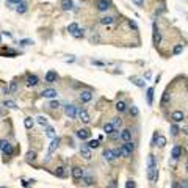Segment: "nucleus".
Here are the masks:
<instances>
[{"mask_svg": "<svg viewBox=\"0 0 188 188\" xmlns=\"http://www.w3.org/2000/svg\"><path fill=\"white\" fill-rule=\"evenodd\" d=\"M146 166H147V179L151 184H155L157 179H158V165H157V158L154 154H149L147 155V162H146Z\"/></svg>", "mask_w": 188, "mask_h": 188, "instance_id": "1", "label": "nucleus"}, {"mask_svg": "<svg viewBox=\"0 0 188 188\" xmlns=\"http://www.w3.org/2000/svg\"><path fill=\"white\" fill-rule=\"evenodd\" d=\"M152 41H154V46H158V44L162 42V33H160L155 22L152 24Z\"/></svg>", "mask_w": 188, "mask_h": 188, "instance_id": "2", "label": "nucleus"}, {"mask_svg": "<svg viewBox=\"0 0 188 188\" xmlns=\"http://www.w3.org/2000/svg\"><path fill=\"white\" fill-rule=\"evenodd\" d=\"M85 168H82V166H74L72 169H71V176H72V179L74 180H80V179H83V176H85Z\"/></svg>", "mask_w": 188, "mask_h": 188, "instance_id": "3", "label": "nucleus"}, {"mask_svg": "<svg viewBox=\"0 0 188 188\" xmlns=\"http://www.w3.org/2000/svg\"><path fill=\"white\" fill-rule=\"evenodd\" d=\"M182 154H184V147H182L180 144H176L173 149H171V160L177 162V160L182 157Z\"/></svg>", "mask_w": 188, "mask_h": 188, "instance_id": "4", "label": "nucleus"}, {"mask_svg": "<svg viewBox=\"0 0 188 188\" xmlns=\"http://www.w3.org/2000/svg\"><path fill=\"white\" fill-rule=\"evenodd\" d=\"M64 113L68 114L71 119H74L79 116V108H77L75 105H64Z\"/></svg>", "mask_w": 188, "mask_h": 188, "instance_id": "5", "label": "nucleus"}, {"mask_svg": "<svg viewBox=\"0 0 188 188\" xmlns=\"http://www.w3.org/2000/svg\"><path fill=\"white\" fill-rule=\"evenodd\" d=\"M96 7L101 13H105V11H108L110 8H111V2H110V0H97Z\"/></svg>", "mask_w": 188, "mask_h": 188, "instance_id": "6", "label": "nucleus"}, {"mask_svg": "<svg viewBox=\"0 0 188 188\" xmlns=\"http://www.w3.org/2000/svg\"><path fill=\"white\" fill-rule=\"evenodd\" d=\"M171 119H173L174 124H179L185 119V113L182 111V110H176V111H173V114H171Z\"/></svg>", "mask_w": 188, "mask_h": 188, "instance_id": "7", "label": "nucleus"}, {"mask_svg": "<svg viewBox=\"0 0 188 188\" xmlns=\"http://www.w3.org/2000/svg\"><path fill=\"white\" fill-rule=\"evenodd\" d=\"M119 140L122 141V143H130V141H132V130H130V129H124V130H121V133H119Z\"/></svg>", "mask_w": 188, "mask_h": 188, "instance_id": "8", "label": "nucleus"}, {"mask_svg": "<svg viewBox=\"0 0 188 188\" xmlns=\"http://www.w3.org/2000/svg\"><path fill=\"white\" fill-rule=\"evenodd\" d=\"M122 146V149H124V157H130L132 154H133V151H135V144L133 143H124V144H121Z\"/></svg>", "mask_w": 188, "mask_h": 188, "instance_id": "9", "label": "nucleus"}, {"mask_svg": "<svg viewBox=\"0 0 188 188\" xmlns=\"http://www.w3.org/2000/svg\"><path fill=\"white\" fill-rule=\"evenodd\" d=\"M41 96L46 97V99H55L58 96V93H57V90H53V88H46V90H42Z\"/></svg>", "mask_w": 188, "mask_h": 188, "instance_id": "10", "label": "nucleus"}, {"mask_svg": "<svg viewBox=\"0 0 188 188\" xmlns=\"http://www.w3.org/2000/svg\"><path fill=\"white\" fill-rule=\"evenodd\" d=\"M58 79V74L55 72V71H47L46 75H44V80L47 82V83H55Z\"/></svg>", "mask_w": 188, "mask_h": 188, "instance_id": "11", "label": "nucleus"}, {"mask_svg": "<svg viewBox=\"0 0 188 188\" xmlns=\"http://www.w3.org/2000/svg\"><path fill=\"white\" fill-rule=\"evenodd\" d=\"M93 99V91L91 90H83V91H80V101L86 103V102H90Z\"/></svg>", "mask_w": 188, "mask_h": 188, "instance_id": "12", "label": "nucleus"}, {"mask_svg": "<svg viewBox=\"0 0 188 188\" xmlns=\"http://www.w3.org/2000/svg\"><path fill=\"white\" fill-rule=\"evenodd\" d=\"M60 141H61V140H60L58 136H55L53 140L50 141V146H49V151H47V154H49V155H52V154H53L55 151H57V149H58V146H60Z\"/></svg>", "mask_w": 188, "mask_h": 188, "instance_id": "13", "label": "nucleus"}, {"mask_svg": "<svg viewBox=\"0 0 188 188\" xmlns=\"http://www.w3.org/2000/svg\"><path fill=\"white\" fill-rule=\"evenodd\" d=\"M90 136H91V132L88 130V129H80V130H77V138H80L82 141L90 140Z\"/></svg>", "mask_w": 188, "mask_h": 188, "instance_id": "14", "label": "nucleus"}, {"mask_svg": "<svg viewBox=\"0 0 188 188\" xmlns=\"http://www.w3.org/2000/svg\"><path fill=\"white\" fill-rule=\"evenodd\" d=\"M25 82H27V86H36L39 83V79H38V75H35V74H28Z\"/></svg>", "mask_w": 188, "mask_h": 188, "instance_id": "15", "label": "nucleus"}, {"mask_svg": "<svg viewBox=\"0 0 188 188\" xmlns=\"http://www.w3.org/2000/svg\"><path fill=\"white\" fill-rule=\"evenodd\" d=\"M116 132H118V130L114 129V125H113L111 122H105V124H103V133H105V135L111 136L113 133H116Z\"/></svg>", "mask_w": 188, "mask_h": 188, "instance_id": "16", "label": "nucleus"}, {"mask_svg": "<svg viewBox=\"0 0 188 188\" xmlns=\"http://www.w3.org/2000/svg\"><path fill=\"white\" fill-rule=\"evenodd\" d=\"M103 158H105V162H108V163L114 162V160H116V157H114L113 149H105V151H103Z\"/></svg>", "mask_w": 188, "mask_h": 188, "instance_id": "17", "label": "nucleus"}, {"mask_svg": "<svg viewBox=\"0 0 188 188\" xmlns=\"http://www.w3.org/2000/svg\"><path fill=\"white\" fill-rule=\"evenodd\" d=\"M80 155L83 157L85 160H91V149L88 147L86 144H83L80 147Z\"/></svg>", "mask_w": 188, "mask_h": 188, "instance_id": "18", "label": "nucleus"}, {"mask_svg": "<svg viewBox=\"0 0 188 188\" xmlns=\"http://www.w3.org/2000/svg\"><path fill=\"white\" fill-rule=\"evenodd\" d=\"M55 176L60 179H66L68 177V169H66L64 166H58L57 169H55Z\"/></svg>", "mask_w": 188, "mask_h": 188, "instance_id": "19", "label": "nucleus"}, {"mask_svg": "<svg viewBox=\"0 0 188 188\" xmlns=\"http://www.w3.org/2000/svg\"><path fill=\"white\" fill-rule=\"evenodd\" d=\"M82 182H83V185L91 187V185H94L96 179H94V176H93V174H85V176H83V179H82Z\"/></svg>", "mask_w": 188, "mask_h": 188, "instance_id": "20", "label": "nucleus"}, {"mask_svg": "<svg viewBox=\"0 0 188 188\" xmlns=\"http://www.w3.org/2000/svg\"><path fill=\"white\" fill-rule=\"evenodd\" d=\"M130 82H132L133 85L140 86V88H144V85H146L144 79H141V77H135V75H132V77H130Z\"/></svg>", "mask_w": 188, "mask_h": 188, "instance_id": "21", "label": "nucleus"}, {"mask_svg": "<svg viewBox=\"0 0 188 188\" xmlns=\"http://www.w3.org/2000/svg\"><path fill=\"white\" fill-rule=\"evenodd\" d=\"M36 158H38L36 151H28V152H27V155H25V160H27L28 163H35Z\"/></svg>", "mask_w": 188, "mask_h": 188, "instance_id": "22", "label": "nucleus"}, {"mask_svg": "<svg viewBox=\"0 0 188 188\" xmlns=\"http://www.w3.org/2000/svg\"><path fill=\"white\" fill-rule=\"evenodd\" d=\"M154 93H155V90L151 86V88H147V91H146V101L149 105H152L154 103Z\"/></svg>", "mask_w": 188, "mask_h": 188, "instance_id": "23", "label": "nucleus"}, {"mask_svg": "<svg viewBox=\"0 0 188 188\" xmlns=\"http://www.w3.org/2000/svg\"><path fill=\"white\" fill-rule=\"evenodd\" d=\"M99 22H101L102 25H111L114 22V17L113 16H102V17L99 19Z\"/></svg>", "mask_w": 188, "mask_h": 188, "instance_id": "24", "label": "nucleus"}, {"mask_svg": "<svg viewBox=\"0 0 188 188\" xmlns=\"http://www.w3.org/2000/svg\"><path fill=\"white\" fill-rule=\"evenodd\" d=\"M169 101H171V93H169V90H166V91L163 93V96H162V101H160V105H162V107H165V105H166Z\"/></svg>", "mask_w": 188, "mask_h": 188, "instance_id": "25", "label": "nucleus"}, {"mask_svg": "<svg viewBox=\"0 0 188 188\" xmlns=\"http://www.w3.org/2000/svg\"><path fill=\"white\" fill-rule=\"evenodd\" d=\"M79 118H80L82 122H85V124L90 122V114H88L85 110H80V108H79Z\"/></svg>", "mask_w": 188, "mask_h": 188, "instance_id": "26", "label": "nucleus"}, {"mask_svg": "<svg viewBox=\"0 0 188 188\" xmlns=\"http://www.w3.org/2000/svg\"><path fill=\"white\" fill-rule=\"evenodd\" d=\"M61 8L64 11H71L74 8V2L72 0H61Z\"/></svg>", "mask_w": 188, "mask_h": 188, "instance_id": "27", "label": "nucleus"}, {"mask_svg": "<svg viewBox=\"0 0 188 188\" xmlns=\"http://www.w3.org/2000/svg\"><path fill=\"white\" fill-rule=\"evenodd\" d=\"M114 108H116V111L124 113L125 110H127V105H125V102H124V101H118V102H116V105H114Z\"/></svg>", "mask_w": 188, "mask_h": 188, "instance_id": "28", "label": "nucleus"}, {"mask_svg": "<svg viewBox=\"0 0 188 188\" xmlns=\"http://www.w3.org/2000/svg\"><path fill=\"white\" fill-rule=\"evenodd\" d=\"M27 9H28V5H27L25 2H20L19 5H16V11H17L19 14H24Z\"/></svg>", "mask_w": 188, "mask_h": 188, "instance_id": "29", "label": "nucleus"}, {"mask_svg": "<svg viewBox=\"0 0 188 188\" xmlns=\"http://www.w3.org/2000/svg\"><path fill=\"white\" fill-rule=\"evenodd\" d=\"M180 133V127L177 125V124H171V135H173V136H177Z\"/></svg>", "mask_w": 188, "mask_h": 188, "instance_id": "30", "label": "nucleus"}, {"mask_svg": "<svg viewBox=\"0 0 188 188\" xmlns=\"http://www.w3.org/2000/svg\"><path fill=\"white\" fill-rule=\"evenodd\" d=\"M111 124L114 125V129H116V130H119L121 127H122V119H121V118H113Z\"/></svg>", "mask_w": 188, "mask_h": 188, "instance_id": "31", "label": "nucleus"}, {"mask_svg": "<svg viewBox=\"0 0 188 188\" xmlns=\"http://www.w3.org/2000/svg\"><path fill=\"white\" fill-rule=\"evenodd\" d=\"M24 125H25V129H31V127L35 125V119L33 118H25L24 119Z\"/></svg>", "mask_w": 188, "mask_h": 188, "instance_id": "32", "label": "nucleus"}, {"mask_svg": "<svg viewBox=\"0 0 188 188\" xmlns=\"http://www.w3.org/2000/svg\"><path fill=\"white\" fill-rule=\"evenodd\" d=\"M99 144H101V141H99V140H90L86 143V146L90 149H96V147H99Z\"/></svg>", "mask_w": 188, "mask_h": 188, "instance_id": "33", "label": "nucleus"}, {"mask_svg": "<svg viewBox=\"0 0 188 188\" xmlns=\"http://www.w3.org/2000/svg\"><path fill=\"white\" fill-rule=\"evenodd\" d=\"M9 146H11V144H9L8 140H0V151H2V152H5Z\"/></svg>", "mask_w": 188, "mask_h": 188, "instance_id": "34", "label": "nucleus"}, {"mask_svg": "<svg viewBox=\"0 0 188 188\" xmlns=\"http://www.w3.org/2000/svg\"><path fill=\"white\" fill-rule=\"evenodd\" d=\"M36 122L39 124V125H42V127H47V118H46V116H38Z\"/></svg>", "mask_w": 188, "mask_h": 188, "instance_id": "35", "label": "nucleus"}, {"mask_svg": "<svg viewBox=\"0 0 188 188\" xmlns=\"http://www.w3.org/2000/svg\"><path fill=\"white\" fill-rule=\"evenodd\" d=\"M157 146H158V147H165V146H166V138H165L163 135H160V136H158Z\"/></svg>", "mask_w": 188, "mask_h": 188, "instance_id": "36", "label": "nucleus"}, {"mask_svg": "<svg viewBox=\"0 0 188 188\" xmlns=\"http://www.w3.org/2000/svg\"><path fill=\"white\" fill-rule=\"evenodd\" d=\"M46 136L52 138V140L55 138V129H53V127H49V125H47V129H46Z\"/></svg>", "mask_w": 188, "mask_h": 188, "instance_id": "37", "label": "nucleus"}, {"mask_svg": "<svg viewBox=\"0 0 188 188\" xmlns=\"http://www.w3.org/2000/svg\"><path fill=\"white\" fill-rule=\"evenodd\" d=\"M72 36L75 38V39H80V38H83V36H85V28H79Z\"/></svg>", "mask_w": 188, "mask_h": 188, "instance_id": "38", "label": "nucleus"}, {"mask_svg": "<svg viewBox=\"0 0 188 188\" xmlns=\"http://www.w3.org/2000/svg\"><path fill=\"white\" fill-rule=\"evenodd\" d=\"M79 30V25L75 24V22H72V24H69V27H68V31L71 33V35H74V33Z\"/></svg>", "mask_w": 188, "mask_h": 188, "instance_id": "39", "label": "nucleus"}, {"mask_svg": "<svg viewBox=\"0 0 188 188\" xmlns=\"http://www.w3.org/2000/svg\"><path fill=\"white\" fill-rule=\"evenodd\" d=\"M3 107H8V108L16 110V108H17V105H16L14 101H5V102H3Z\"/></svg>", "mask_w": 188, "mask_h": 188, "instance_id": "40", "label": "nucleus"}, {"mask_svg": "<svg viewBox=\"0 0 188 188\" xmlns=\"http://www.w3.org/2000/svg\"><path fill=\"white\" fill-rule=\"evenodd\" d=\"M182 50H184V46H182V44H176L174 49H173V53L179 55V53H182Z\"/></svg>", "mask_w": 188, "mask_h": 188, "instance_id": "41", "label": "nucleus"}, {"mask_svg": "<svg viewBox=\"0 0 188 188\" xmlns=\"http://www.w3.org/2000/svg\"><path fill=\"white\" fill-rule=\"evenodd\" d=\"M9 91L11 93H17V82H9Z\"/></svg>", "mask_w": 188, "mask_h": 188, "instance_id": "42", "label": "nucleus"}, {"mask_svg": "<svg viewBox=\"0 0 188 188\" xmlns=\"http://www.w3.org/2000/svg\"><path fill=\"white\" fill-rule=\"evenodd\" d=\"M129 113H130V116H138V114H140V110H138L135 105H132V108L129 110Z\"/></svg>", "mask_w": 188, "mask_h": 188, "instance_id": "43", "label": "nucleus"}, {"mask_svg": "<svg viewBox=\"0 0 188 188\" xmlns=\"http://www.w3.org/2000/svg\"><path fill=\"white\" fill-rule=\"evenodd\" d=\"M125 188H136L135 180H133V179H129V180L125 182Z\"/></svg>", "mask_w": 188, "mask_h": 188, "instance_id": "44", "label": "nucleus"}, {"mask_svg": "<svg viewBox=\"0 0 188 188\" xmlns=\"http://www.w3.org/2000/svg\"><path fill=\"white\" fill-rule=\"evenodd\" d=\"M3 154H5V157H11V155H13V154H14V147H13V144H11Z\"/></svg>", "mask_w": 188, "mask_h": 188, "instance_id": "45", "label": "nucleus"}, {"mask_svg": "<svg viewBox=\"0 0 188 188\" xmlns=\"http://www.w3.org/2000/svg\"><path fill=\"white\" fill-rule=\"evenodd\" d=\"M107 188H118V180H116V179H111V180L108 182Z\"/></svg>", "mask_w": 188, "mask_h": 188, "instance_id": "46", "label": "nucleus"}, {"mask_svg": "<svg viewBox=\"0 0 188 188\" xmlns=\"http://www.w3.org/2000/svg\"><path fill=\"white\" fill-rule=\"evenodd\" d=\"M158 136H160V133H158V132H155V133H154V136H152L151 146H157V140H158Z\"/></svg>", "mask_w": 188, "mask_h": 188, "instance_id": "47", "label": "nucleus"}, {"mask_svg": "<svg viewBox=\"0 0 188 188\" xmlns=\"http://www.w3.org/2000/svg\"><path fill=\"white\" fill-rule=\"evenodd\" d=\"M58 107H60L58 101H50V102H49V108H58Z\"/></svg>", "mask_w": 188, "mask_h": 188, "instance_id": "48", "label": "nucleus"}, {"mask_svg": "<svg viewBox=\"0 0 188 188\" xmlns=\"http://www.w3.org/2000/svg\"><path fill=\"white\" fill-rule=\"evenodd\" d=\"M7 2H8V7H13V5H19L24 0H7Z\"/></svg>", "mask_w": 188, "mask_h": 188, "instance_id": "49", "label": "nucleus"}, {"mask_svg": "<svg viewBox=\"0 0 188 188\" xmlns=\"http://www.w3.org/2000/svg\"><path fill=\"white\" fill-rule=\"evenodd\" d=\"M90 41H91V42H99V41H101V36L96 33V35H93V36L90 38Z\"/></svg>", "mask_w": 188, "mask_h": 188, "instance_id": "50", "label": "nucleus"}, {"mask_svg": "<svg viewBox=\"0 0 188 188\" xmlns=\"http://www.w3.org/2000/svg\"><path fill=\"white\" fill-rule=\"evenodd\" d=\"M180 132H182L184 135L188 136V125H182V127H180Z\"/></svg>", "mask_w": 188, "mask_h": 188, "instance_id": "51", "label": "nucleus"}, {"mask_svg": "<svg viewBox=\"0 0 188 188\" xmlns=\"http://www.w3.org/2000/svg\"><path fill=\"white\" fill-rule=\"evenodd\" d=\"M20 44H22V46H30V44H33V41L31 39H22Z\"/></svg>", "mask_w": 188, "mask_h": 188, "instance_id": "52", "label": "nucleus"}, {"mask_svg": "<svg viewBox=\"0 0 188 188\" xmlns=\"http://www.w3.org/2000/svg\"><path fill=\"white\" fill-rule=\"evenodd\" d=\"M180 188H188V179L180 180Z\"/></svg>", "mask_w": 188, "mask_h": 188, "instance_id": "53", "label": "nucleus"}, {"mask_svg": "<svg viewBox=\"0 0 188 188\" xmlns=\"http://www.w3.org/2000/svg\"><path fill=\"white\" fill-rule=\"evenodd\" d=\"M129 25H130L133 30H138V27H136V24H135V20H132V19H130V20H129Z\"/></svg>", "mask_w": 188, "mask_h": 188, "instance_id": "54", "label": "nucleus"}, {"mask_svg": "<svg viewBox=\"0 0 188 188\" xmlns=\"http://www.w3.org/2000/svg\"><path fill=\"white\" fill-rule=\"evenodd\" d=\"M132 2H133L135 5H138V7H141V5H143V2H144V0H132Z\"/></svg>", "mask_w": 188, "mask_h": 188, "instance_id": "55", "label": "nucleus"}, {"mask_svg": "<svg viewBox=\"0 0 188 188\" xmlns=\"http://www.w3.org/2000/svg\"><path fill=\"white\" fill-rule=\"evenodd\" d=\"M2 93H3V94H9L11 91H9V88H8V86H3V90H2Z\"/></svg>", "mask_w": 188, "mask_h": 188, "instance_id": "56", "label": "nucleus"}, {"mask_svg": "<svg viewBox=\"0 0 188 188\" xmlns=\"http://www.w3.org/2000/svg\"><path fill=\"white\" fill-rule=\"evenodd\" d=\"M173 188H180V182H177V180L173 182Z\"/></svg>", "mask_w": 188, "mask_h": 188, "instance_id": "57", "label": "nucleus"}, {"mask_svg": "<svg viewBox=\"0 0 188 188\" xmlns=\"http://www.w3.org/2000/svg\"><path fill=\"white\" fill-rule=\"evenodd\" d=\"M5 114V108H3V105H0V116H3Z\"/></svg>", "mask_w": 188, "mask_h": 188, "instance_id": "58", "label": "nucleus"}, {"mask_svg": "<svg viewBox=\"0 0 188 188\" xmlns=\"http://www.w3.org/2000/svg\"><path fill=\"white\" fill-rule=\"evenodd\" d=\"M185 173L188 174V160H187V162H185Z\"/></svg>", "mask_w": 188, "mask_h": 188, "instance_id": "59", "label": "nucleus"}, {"mask_svg": "<svg viewBox=\"0 0 188 188\" xmlns=\"http://www.w3.org/2000/svg\"><path fill=\"white\" fill-rule=\"evenodd\" d=\"M0 42H2V36H0Z\"/></svg>", "mask_w": 188, "mask_h": 188, "instance_id": "60", "label": "nucleus"}, {"mask_svg": "<svg viewBox=\"0 0 188 188\" xmlns=\"http://www.w3.org/2000/svg\"><path fill=\"white\" fill-rule=\"evenodd\" d=\"M0 188H7V187H0Z\"/></svg>", "mask_w": 188, "mask_h": 188, "instance_id": "61", "label": "nucleus"}]
</instances>
